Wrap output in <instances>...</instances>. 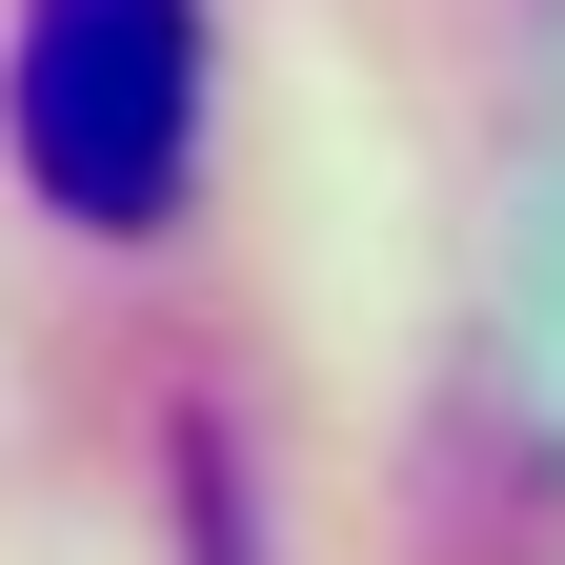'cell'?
Returning <instances> with one entry per match:
<instances>
[{
  "mask_svg": "<svg viewBox=\"0 0 565 565\" xmlns=\"http://www.w3.org/2000/svg\"><path fill=\"white\" fill-rule=\"evenodd\" d=\"M182 565H263V505H243V445L182 424Z\"/></svg>",
  "mask_w": 565,
  "mask_h": 565,
  "instance_id": "cell-2",
  "label": "cell"
},
{
  "mask_svg": "<svg viewBox=\"0 0 565 565\" xmlns=\"http://www.w3.org/2000/svg\"><path fill=\"white\" fill-rule=\"evenodd\" d=\"M0 141H21L61 243H182L202 141H223V0H21Z\"/></svg>",
  "mask_w": 565,
  "mask_h": 565,
  "instance_id": "cell-1",
  "label": "cell"
}]
</instances>
